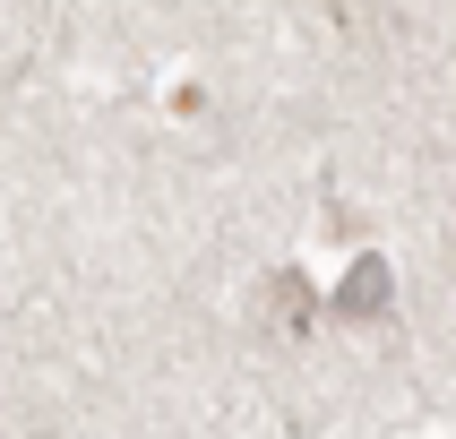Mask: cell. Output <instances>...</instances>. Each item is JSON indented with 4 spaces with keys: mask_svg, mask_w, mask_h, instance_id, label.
<instances>
[{
    "mask_svg": "<svg viewBox=\"0 0 456 439\" xmlns=\"http://www.w3.org/2000/svg\"><path fill=\"white\" fill-rule=\"evenodd\" d=\"M379 310H387V267L354 258V276L336 284V319H379Z\"/></svg>",
    "mask_w": 456,
    "mask_h": 439,
    "instance_id": "obj_1",
    "label": "cell"
}]
</instances>
